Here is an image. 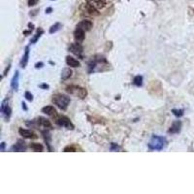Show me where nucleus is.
Returning <instances> with one entry per match:
<instances>
[{
	"label": "nucleus",
	"instance_id": "32",
	"mask_svg": "<svg viewBox=\"0 0 194 194\" xmlns=\"http://www.w3.org/2000/svg\"><path fill=\"white\" fill-rule=\"evenodd\" d=\"M10 68H11V64H9L6 67V69H5V71H4V73H3V77H5L6 75H7V72H9V70H10Z\"/></svg>",
	"mask_w": 194,
	"mask_h": 194
},
{
	"label": "nucleus",
	"instance_id": "8",
	"mask_svg": "<svg viewBox=\"0 0 194 194\" xmlns=\"http://www.w3.org/2000/svg\"><path fill=\"white\" fill-rule=\"evenodd\" d=\"M19 134L22 136V138H24V139H37V138H38L37 134L34 133L33 131L22 128V127H20V128L19 129Z\"/></svg>",
	"mask_w": 194,
	"mask_h": 194
},
{
	"label": "nucleus",
	"instance_id": "3",
	"mask_svg": "<svg viewBox=\"0 0 194 194\" xmlns=\"http://www.w3.org/2000/svg\"><path fill=\"white\" fill-rule=\"evenodd\" d=\"M99 64H108V61L105 58L104 56L102 55H95L94 57H91V59L88 61V72L89 74H91L93 72H96L98 71V65Z\"/></svg>",
	"mask_w": 194,
	"mask_h": 194
},
{
	"label": "nucleus",
	"instance_id": "30",
	"mask_svg": "<svg viewBox=\"0 0 194 194\" xmlns=\"http://www.w3.org/2000/svg\"><path fill=\"white\" fill-rule=\"evenodd\" d=\"M39 0H28V6L29 7H33V6H35L37 3H38Z\"/></svg>",
	"mask_w": 194,
	"mask_h": 194
},
{
	"label": "nucleus",
	"instance_id": "33",
	"mask_svg": "<svg viewBox=\"0 0 194 194\" xmlns=\"http://www.w3.org/2000/svg\"><path fill=\"white\" fill-rule=\"evenodd\" d=\"M44 66V63L43 62H38V63H36L35 64V68L36 69H38V68H42Z\"/></svg>",
	"mask_w": 194,
	"mask_h": 194
},
{
	"label": "nucleus",
	"instance_id": "35",
	"mask_svg": "<svg viewBox=\"0 0 194 194\" xmlns=\"http://www.w3.org/2000/svg\"><path fill=\"white\" fill-rule=\"evenodd\" d=\"M28 27H29L30 30H33V29H34V24L31 23V22H29V23H28Z\"/></svg>",
	"mask_w": 194,
	"mask_h": 194
},
{
	"label": "nucleus",
	"instance_id": "12",
	"mask_svg": "<svg viewBox=\"0 0 194 194\" xmlns=\"http://www.w3.org/2000/svg\"><path fill=\"white\" fill-rule=\"evenodd\" d=\"M36 121H37V123H38L39 127H44V128H46V129H52V125L51 121H49V119H47L46 118L39 117Z\"/></svg>",
	"mask_w": 194,
	"mask_h": 194
},
{
	"label": "nucleus",
	"instance_id": "24",
	"mask_svg": "<svg viewBox=\"0 0 194 194\" xmlns=\"http://www.w3.org/2000/svg\"><path fill=\"white\" fill-rule=\"evenodd\" d=\"M61 27H62V24H61L60 22H55V24H52V25L49 27V34H53V33H55L57 32L58 30L61 29Z\"/></svg>",
	"mask_w": 194,
	"mask_h": 194
},
{
	"label": "nucleus",
	"instance_id": "23",
	"mask_svg": "<svg viewBox=\"0 0 194 194\" xmlns=\"http://www.w3.org/2000/svg\"><path fill=\"white\" fill-rule=\"evenodd\" d=\"M29 148L33 151H44L43 145H41L39 143H31L29 145Z\"/></svg>",
	"mask_w": 194,
	"mask_h": 194
},
{
	"label": "nucleus",
	"instance_id": "17",
	"mask_svg": "<svg viewBox=\"0 0 194 194\" xmlns=\"http://www.w3.org/2000/svg\"><path fill=\"white\" fill-rule=\"evenodd\" d=\"M66 64L70 67H73V68H77V67H80L81 66V63L79 60H77L76 58H74L73 56H66Z\"/></svg>",
	"mask_w": 194,
	"mask_h": 194
},
{
	"label": "nucleus",
	"instance_id": "15",
	"mask_svg": "<svg viewBox=\"0 0 194 194\" xmlns=\"http://www.w3.org/2000/svg\"><path fill=\"white\" fill-rule=\"evenodd\" d=\"M28 60H29V46H26L25 51H24V55H23L22 60H20V63H19L20 67L25 68L27 63H28Z\"/></svg>",
	"mask_w": 194,
	"mask_h": 194
},
{
	"label": "nucleus",
	"instance_id": "21",
	"mask_svg": "<svg viewBox=\"0 0 194 194\" xmlns=\"http://www.w3.org/2000/svg\"><path fill=\"white\" fill-rule=\"evenodd\" d=\"M44 34V30L42 29L41 27H39L38 29H37L36 33H35V35L32 37V39L30 40V44H35L37 41H38L40 39V37L42 36Z\"/></svg>",
	"mask_w": 194,
	"mask_h": 194
},
{
	"label": "nucleus",
	"instance_id": "18",
	"mask_svg": "<svg viewBox=\"0 0 194 194\" xmlns=\"http://www.w3.org/2000/svg\"><path fill=\"white\" fill-rule=\"evenodd\" d=\"M19 71H16L13 79L11 81V88L15 91H18L19 90Z\"/></svg>",
	"mask_w": 194,
	"mask_h": 194
},
{
	"label": "nucleus",
	"instance_id": "5",
	"mask_svg": "<svg viewBox=\"0 0 194 194\" xmlns=\"http://www.w3.org/2000/svg\"><path fill=\"white\" fill-rule=\"evenodd\" d=\"M0 112H1L2 117L5 119V121H9L10 118L12 115V109L9 106V99L6 98L4 99L1 103V106H0Z\"/></svg>",
	"mask_w": 194,
	"mask_h": 194
},
{
	"label": "nucleus",
	"instance_id": "11",
	"mask_svg": "<svg viewBox=\"0 0 194 194\" xmlns=\"http://www.w3.org/2000/svg\"><path fill=\"white\" fill-rule=\"evenodd\" d=\"M26 144L22 140H19L15 145L12 146L11 148V151H18V152H22V151H26Z\"/></svg>",
	"mask_w": 194,
	"mask_h": 194
},
{
	"label": "nucleus",
	"instance_id": "27",
	"mask_svg": "<svg viewBox=\"0 0 194 194\" xmlns=\"http://www.w3.org/2000/svg\"><path fill=\"white\" fill-rule=\"evenodd\" d=\"M110 150L112 151H121V147H119V146L118 145V144L112 143V144H111Z\"/></svg>",
	"mask_w": 194,
	"mask_h": 194
},
{
	"label": "nucleus",
	"instance_id": "10",
	"mask_svg": "<svg viewBox=\"0 0 194 194\" xmlns=\"http://www.w3.org/2000/svg\"><path fill=\"white\" fill-rule=\"evenodd\" d=\"M93 26V23L91 20H88V19H84L80 22L79 23L76 25V28H81V29L85 30V32L86 31H89L91 30V28Z\"/></svg>",
	"mask_w": 194,
	"mask_h": 194
},
{
	"label": "nucleus",
	"instance_id": "4",
	"mask_svg": "<svg viewBox=\"0 0 194 194\" xmlns=\"http://www.w3.org/2000/svg\"><path fill=\"white\" fill-rule=\"evenodd\" d=\"M66 92L72 94V95H76L81 99H85L88 95V90L85 88H82V86L77 85H70L66 86Z\"/></svg>",
	"mask_w": 194,
	"mask_h": 194
},
{
	"label": "nucleus",
	"instance_id": "26",
	"mask_svg": "<svg viewBox=\"0 0 194 194\" xmlns=\"http://www.w3.org/2000/svg\"><path fill=\"white\" fill-rule=\"evenodd\" d=\"M184 111L183 109H173L172 110V113L174 115H176L177 118H181L184 115Z\"/></svg>",
	"mask_w": 194,
	"mask_h": 194
},
{
	"label": "nucleus",
	"instance_id": "36",
	"mask_svg": "<svg viewBox=\"0 0 194 194\" xmlns=\"http://www.w3.org/2000/svg\"><path fill=\"white\" fill-rule=\"evenodd\" d=\"M52 11V7L48 8V9H46V14H51Z\"/></svg>",
	"mask_w": 194,
	"mask_h": 194
},
{
	"label": "nucleus",
	"instance_id": "1",
	"mask_svg": "<svg viewBox=\"0 0 194 194\" xmlns=\"http://www.w3.org/2000/svg\"><path fill=\"white\" fill-rule=\"evenodd\" d=\"M167 139L163 136L154 135L148 144V148L150 151H162L167 146Z\"/></svg>",
	"mask_w": 194,
	"mask_h": 194
},
{
	"label": "nucleus",
	"instance_id": "9",
	"mask_svg": "<svg viewBox=\"0 0 194 194\" xmlns=\"http://www.w3.org/2000/svg\"><path fill=\"white\" fill-rule=\"evenodd\" d=\"M181 127H183V123H181V121H176L172 123V125L170 126V128H169V130H168V133L169 134H179L181 130Z\"/></svg>",
	"mask_w": 194,
	"mask_h": 194
},
{
	"label": "nucleus",
	"instance_id": "2",
	"mask_svg": "<svg viewBox=\"0 0 194 194\" xmlns=\"http://www.w3.org/2000/svg\"><path fill=\"white\" fill-rule=\"evenodd\" d=\"M52 101L60 110L66 111L70 104V102H71V99H70L69 96L64 95V94H55V95L52 96Z\"/></svg>",
	"mask_w": 194,
	"mask_h": 194
},
{
	"label": "nucleus",
	"instance_id": "37",
	"mask_svg": "<svg viewBox=\"0 0 194 194\" xmlns=\"http://www.w3.org/2000/svg\"><path fill=\"white\" fill-rule=\"evenodd\" d=\"M22 109L24 110V111H27V107H26V104L24 102H22Z\"/></svg>",
	"mask_w": 194,
	"mask_h": 194
},
{
	"label": "nucleus",
	"instance_id": "16",
	"mask_svg": "<svg viewBox=\"0 0 194 194\" xmlns=\"http://www.w3.org/2000/svg\"><path fill=\"white\" fill-rule=\"evenodd\" d=\"M42 113H44L47 115H49V117H55L57 115L55 108L52 105H49V106H46V107H44V108H42Z\"/></svg>",
	"mask_w": 194,
	"mask_h": 194
},
{
	"label": "nucleus",
	"instance_id": "6",
	"mask_svg": "<svg viewBox=\"0 0 194 194\" xmlns=\"http://www.w3.org/2000/svg\"><path fill=\"white\" fill-rule=\"evenodd\" d=\"M55 123L58 126L65 127V128H67V129H71V130L74 129V124L72 123V121H70L69 118L65 117V115H60V117L56 118Z\"/></svg>",
	"mask_w": 194,
	"mask_h": 194
},
{
	"label": "nucleus",
	"instance_id": "38",
	"mask_svg": "<svg viewBox=\"0 0 194 194\" xmlns=\"http://www.w3.org/2000/svg\"><path fill=\"white\" fill-rule=\"evenodd\" d=\"M32 12H33V13H30V16H35L39 12V10H34V11H32Z\"/></svg>",
	"mask_w": 194,
	"mask_h": 194
},
{
	"label": "nucleus",
	"instance_id": "29",
	"mask_svg": "<svg viewBox=\"0 0 194 194\" xmlns=\"http://www.w3.org/2000/svg\"><path fill=\"white\" fill-rule=\"evenodd\" d=\"M63 151H65V152H68V151L75 152V151H76V148H75V147H73V146H67V147H65V148H64Z\"/></svg>",
	"mask_w": 194,
	"mask_h": 194
},
{
	"label": "nucleus",
	"instance_id": "28",
	"mask_svg": "<svg viewBox=\"0 0 194 194\" xmlns=\"http://www.w3.org/2000/svg\"><path fill=\"white\" fill-rule=\"evenodd\" d=\"M24 97H25L27 101H30V102L33 101V95H32V93L29 91H25V93H24Z\"/></svg>",
	"mask_w": 194,
	"mask_h": 194
},
{
	"label": "nucleus",
	"instance_id": "25",
	"mask_svg": "<svg viewBox=\"0 0 194 194\" xmlns=\"http://www.w3.org/2000/svg\"><path fill=\"white\" fill-rule=\"evenodd\" d=\"M143 82H144V78L141 75H138L134 78L133 80V85H135L136 86H142L143 85Z\"/></svg>",
	"mask_w": 194,
	"mask_h": 194
},
{
	"label": "nucleus",
	"instance_id": "34",
	"mask_svg": "<svg viewBox=\"0 0 194 194\" xmlns=\"http://www.w3.org/2000/svg\"><path fill=\"white\" fill-rule=\"evenodd\" d=\"M5 147H6L5 142H2L1 143V151H5Z\"/></svg>",
	"mask_w": 194,
	"mask_h": 194
},
{
	"label": "nucleus",
	"instance_id": "14",
	"mask_svg": "<svg viewBox=\"0 0 194 194\" xmlns=\"http://www.w3.org/2000/svg\"><path fill=\"white\" fill-rule=\"evenodd\" d=\"M86 3L90 4L91 6L95 7L96 9H103L107 5L106 0H86Z\"/></svg>",
	"mask_w": 194,
	"mask_h": 194
},
{
	"label": "nucleus",
	"instance_id": "13",
	"mask_svg": "<svg viewBox=\"0 0 194 194\" xmlns=\"http://www.w3.org/2000/svg\"><path fill=\"white\" fill-rule=\"evenodd\" d=\"M74 38H75L76 42L82 43L85 38V31L81 28H76V30L74 31Z\"/></svg>",
	"mask_w": 194,
	"mask_h": 194
},
{
	"label": "nucleus",
	"instance_id": "31",
	"mask_svg": "<svg viewBox=\"0 0 194 194\" xmlns=\"http://www.w3.org/2000/svg\"><path fill=\"white\" fill-rule=\"evenodd\" d=\"M39 88H42V89H49V85H47V84H41V85H39Z\"/></svg>",
	"mask_w": 194,
	"mask_h": 194
},
{
	"label": "nucleus",
	"instance_id": "19",
	"mask_svg": "<svg viewBox=\"0 0 194 194\" xmlns=\"http://www.w3.org/2000/svg\"><path fill=\"white\" fill-rule=\"evenodd\" d=\"M72 70L70 69L69 67H66L64 69H62V71H61V80L62 81H66V80H68L69 78H71L72 77Z\"/></svg>",
	"mask_w": 194,
	"mask_h": 194
},
{
	"label": "nucleus",
	"instance_id": "20",
	"mask_svg": "<svg viewBox=\"0 0 194 194\" xmlns=\"http://www.w3.org/2000/svg\"><path fill=\"white\" fill-rule=\"evenodd\" d=\"M85 11L88 12V14H89V15H91V16H98V15H100V13L98 12V9H96L95 7L91 6L88 3L85 4Z\"/></svg>",
	"mask_w": 194,
	"mask_h": 194
},
{
	"label": "nucleus",
	"instance_id": "22",
	"mask_svg": "<svg viewBox=\"0 0 194 194\" xmlns=\"http://www.w3.org/2000/svg\"><path fill=\"white\" fill-rule=\"evenodd\" d=\"M42 134L44 136V140H45V142L47 143V145L49 146V151H52V148H51V134L49 133V131L46 129L45 131H42Z\"/></svg>",
	"mask_w": 194,
	"mask_h": 194
},
{
	"label": "nucleus",
	"instance_id": "7",
	"mask_svg": "<svg viewBox=\"0 0 194 194\" xmlns=\"http://www.w3.org/2000/svg\"><path fill=\"white\" fill-rule=\"evenodd\" d=\"M69 52H71L73 55H77L80 58H84L82 52H84V47L82 46L81 43H72L69 46Z\"/></svg>",
	"mask_w": 194,
	"mask_h": 194
}]
</instances>
